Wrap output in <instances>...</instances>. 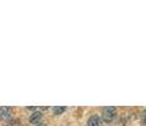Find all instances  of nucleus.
I'll return each mask as SVG.
<instances>
[{
  "mask_svg": "<svg viewBox=\"0 0 146 126\" xmlns=\"http://www.w3.org/2000/svg\"><path fill=\"white\" fill-rule=\"evenodd\" d=\"M116 116H117V108L114 107V106H106V107L103 108L102 119L104 122H107V124L113 121V120L116 119Z\"/></svg>",
  "mask_w": 146,
  "mask_h": 126,
  "instance_id": "nucleus-1",
  "label": "nucleus"
},
{
  "mask_svg": "<svg viewBox=\"0 0 146 126\" xmlns=\"http://www.w3.org/2000/svg\"><path fill=\"white\" fill-rule=\"evenodd\" d=\"M13 120V108L9 106H1L0 107V121L9 122Z\"/></svg>",
  "mask_w": 146,
  "mask_h": 126,
  "instance_id": "nucleus-2",
  "label": "nucleus"
},
{
  "mask_svg": "<svg viewBox=\"0 0 146 126\" xmlns=\"http://www.w3.org/2000/svg\"><path fill=\"white\" fill-rule=\"evenodd\" d=\"M88 126H102L103 125V119L99 115H92L88 119V122H86Z\"/></svg>",
  "mask_w": 146,
  "mask_h": 126,
  "instance_id": "nucleus-3",
  "label": "nucleus"
},
{
  "mask_svg": "<svg viewBox=\"0 0 146 126\" xmlns=\"http://www.w3.org/2000/svg\"><path fill=\"white\" fill-rule=\"evenodd\" d=\"M42 119H43V115H42L41 111H35V112H32V115H31V117H29V122L36 126V125L41 124Z\"/></svg>",
  "mask_w": 146,
  "mask_h": 126,
  "instance_id": "nucleus-4",
  "label": "nucleus"
},
{
  "mask_svg": "<svg viewBox=\"0 0 146 126\" xmlns=\"http://www.w3.org/2000/svg\"><path fill=\"white\" fill-rule=\"evenodd\" d=\"M65 111H66L65 106H55V107H53V114L55 115H61L65 112Z\"/></svg>",
  "mask_w": 146,
  "mask_h": 126,
  "instance_id": "nucleus-5",
  "label": "nucleus"
},
{
  "mask_svg": "<svg viewBox=\"0 0 146 126\" xmlns=\"http://www.w3.org/2000/svg\"><path fill=\"white\" fill-rule=\"evenodd\" d=\"M22 125V122L19 121V120H15V119H13V120H10L9 122H7V126H21Z\"/></svg>",
  "mask_w": 146,
  "mask_h": 126,
  "instance_id": "nucleus-6",
  "label": "nucleus"
},
{
  "mask_svg": "<svg viewBox=\"0 0 146 126\" xmlns=\"http://www.w3.org/2000/svg\"><path fill=\"white\" fill-rule=\"evenodd\" d=\"M141 125L142 126H146V108L144 111H142V114H141Z\"/></svg>",
  "mask_w": 146,
  "mask_h": 126,
  "instance_id": "nucleus-7",
  "label": "nucleus"
},
{
  "mask_svg": "<svg viewBox=\"0 0 146 126\" xmlns=\"http://www.w3.org/2000/svg\"><path fill=\"white\" fill-rule=\"evenodd\" d=\"M36 126H47L46 124H42V122H41V124H38V125H36Z\"/></svg>",
  "mask_w": 146,
  "mask_h": 126,
  "instance_id": "nucleus-8",
  "label": "nucleus"
}]
</instances>
